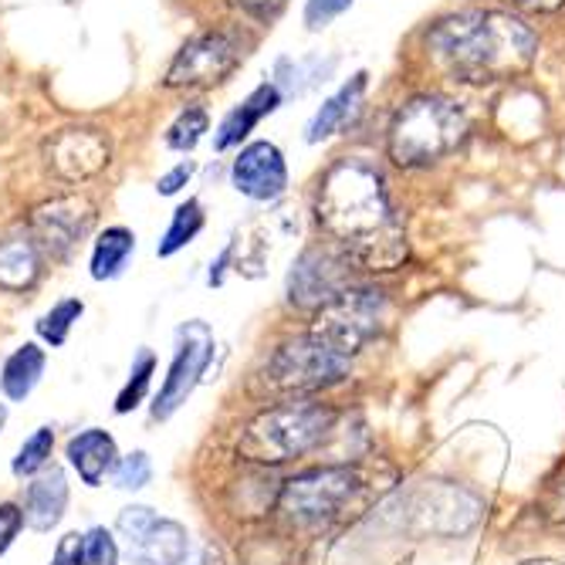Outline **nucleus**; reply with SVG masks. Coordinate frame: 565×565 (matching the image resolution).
Listing matches in <instances>:
<instances>
[{"mask_svg": "<svg viewBox=\"0 0 565 565\" xmlns=\"http://www.w3.org/2000/svg\"><path fill=\"white\" fill-rule=\"evenodd\" d=\"M316 217L345 258L366 271H393L406 262L403 221L380 167L345 157L326 170L316 193Z\"/></svg>", "mask_w": 565, "mask_h": 565, "instance_id": "f257e3e1", "label": "nucleus"}, {"mask_svg": "<svg viewBox=\"0 0 565 565\" xmlns=\"http://www.w3.org/2000/svg\"><path fill=\"white\" fill-rule=\"evenodd\" d=\"M437 68L460 85H494L519 78L539 58L535 31L504 11H460L427 34Z\"/></svg>", "mask_w": 565, "mask_h": 565, "instance_id": "f03ea898", "label": "nucleus"}, {"mask_svg": "<svg viewBox=\"0 0 565 565\" xmlns=\"http://www.w3.org/2000/svg\"><path fill=\"white\" fill-rule=\"evenodd\" d=\"M335 406L316 396L275 403L244 427L237 454L254 465H288L322 447V440L335 430Z\"/></svg>", "mask_w": 565, "mask_h": 565, "instance_id": "7ed1b4c3", "label": "nucleus"}, {"mask_svg": "<svg viewBox=\"0 0 565 565\" xmlns=\"http://www.w3.org/2000/svg\"><path fill=\"white\" fill-rule=\"evenodd\" d=\"M468 136V116L454 98L417 95L393 116L386 132L390 160L403 170H420L447 160Z\"/></svg>", "mask_w": 565, "mask_h": 565, "instance_id": "20e7f679", "label": "nucleus"}, {"mask_svg": "<svg viewBox=\"0 0 565 565\" xmlns=\"http://www.w3.org/2000/svg\"><path fill=\"white\" fill-rule=\"evenodd\" d=\"M352 370V359L326 342L319 332H305L281 342L268 363V383L288 393H319L342 383Z\"/></svg>", "mask_w": 565, "mask_h": 565, "instance_id": "39448f33", "label": "nucleus"}, {"mask_svg": "<svg viewBox=\"0 0 565 565\" xmlns=\"http://www.w3.org/2000/svg\"><path fill=\"white\" fill-rule=\"evenodd\" d=\"M355 491H359V475L352 468L345 465L316 468L285 484L278 511L295 529H326L342 515Z\"/></svg>", "mask_w": 565, "mask_h": 565, "instance_id": "423d86ee", "label": "nucleus"}, {"mask_svg": "<svg viewBox=\"0 0 565 565\" xmlns=\"http://www.w3.org/2000/svg\"><path fill=\"white\" fill-rule=\"evenodd\" d=\"M247 55V41L234 28L203 31L180 47L167 72V88H214L227 82Z\"/></svg>", "mask_w": 565, "mask_h": 565, "instance_id": "0eeeda50", "label": "nucleus"}, {"mask_svg": "<svg viewBox=\"0 0 565 565\" xmlns=\"http://www.w3.org/2000/svg\"><path fill=\"white\" fill-rule=\"evenodd\" d=\"M383 322H386V295L376 288L349 285L339 298L319 308V322L312 332H319L326 342L352 355L380 335Z\"/></svg>", "mask_w": 565, "mask_h": 565, "instance_id": "6e6552de", "label": "nucleus"}, {"mask_svg": "<svg viewBox=\"0 0 565 565\" xmlns=\"http://www.w3.org/2000/svg\"><path fill=\"white\" fill-rule=\"evenodd\" d=\"M116 529L126 539V552L132 565H183L190 555L186 529L173 519H160L146 504L122 508Z\"/></svg>", "mask_w": 565, "mask_h": 565, "instance_id": "1a4fd4ad", "label": "nucleus"}, {"mask_svg": "<svg viewBox=\"0 0 565 565\" xmlns=\"http://www.w3.org/2000/svg\"><path fill=\"white\" fill-rule=\"evenodd\" d=\"M214 359V329L207 322H186L177 329V352L167 373V383L160 386V396L152 403V420H170L177 409L186 403V396L196 390L203 370Z\"/></svg>", "mask_w": 565, "mask_h": 565, "instance_id": "9d476101", "label": "nucleus"}, {"mask_svg": "<svg viewBox=\"0 0 565 565\" xmlns=\"http://www.w3.org/2000/svg\"><path fill=\"white\" fill-rule=\"evenodd\" d=\"M95 224V207L85 196H58L47 200L31 217V234L41 250L51 258H68V254L88 237Z\"/></svg>", "mask_w": 565, "mask_h": 565, "instance_id": "9b49d317", "label": "nucleus"}, {"mask_svg": "<svg viewBox=\"0 0 565 565\" xmlns=\"http://www.w3.org/2000/svg\"><path fill=\"white\" fill-rule=\"evenodd\" d=\"M349 258H335L332 250H305L288 275V298L298 308H326L349 288Z\"/></svg>", "mask_w": 565, "mask_h": 565, "instance_id": "f8f14e48", "label": "nucleus"}, {"mask_svg": "<svg viewBox=\"0 0 565 565\" xmlns=\"http://www.w3.org/2000/svg\"><path fill=\"white\" fill-rule=\"evenodd\" d=\"M44 157H47V167L62 180L78 183V180L95 177L109 163V139L98 129H62L58 136L47 139Z\"/></svg>", "mask_w": 565, "mask_h": 565, "instance_id": "ddd939ff", "label": "nucleus"}, {"mask_svg": "<svg viewBox=\"0 0 565 565\" xmlns=\"http://www.w3.org/2000/svg\"><path fill=\"white\" fill-rule=\"evenodd\" d=\"M231 180H234V190L250 200H262V203L278 200L288 190V167H285L281 149L268 139L244 146L234 160Z\"/></svg>", "mask_w": 565, "mask_h": 565, "instance_id": "4468645a", "label": "nucleus"}, {"mask_svg": "<svg viewBox=\"0 0 565 565\" xmlns=\"http://www.w3.org/2000/svg\"><path fill=\"white\" fill-rule=\"evenodd\" d=\"M68 508V481L62 468H47L41 471L24 494V525H31L34 532H51Z\"/></svg>", "mask_w": 565, "mask_h": 565, "instance_id": "2eb2a0df", "label": "nucleus"}, {"mask_svg": "<svg viewBox=\"0 0 565 565\" xmlns=\"http://www.w3.org/2000/svg\"><path fill=\"white\" fill-rule=\"evenodd\" d=\"M116 440L106 430H82L68 440V460L88 488H98L109 471H116Z\"/></svg>", "mask_w": 565, "mask_h": 565, "instance_id": "dca6fc26", "label": "nucleus"}, {"mask_svg": "<svg viewBox=\"0 0 565 565\" xmlns=\"http://www.w3.org/2000/svg\"><path fill=\"white\" fill-rule=\"evenodd\" d=\"M281 106V88L278 85H258L254 88L241 106L221 122V129H217V149L224 152V149H231V146H237L241 139H247L250 132H254V126H258L265 116H271L275 109Z\"/></svg>", "mask_w": 565, "mask_h": 565, "instance_id": "f3484780", "label": "nucleus"}, {"mask_svg": "<svg viewBox=\"0 0 565 565\" xmlns=\"http://www.w3.org/2000/svg\"><path fill=\"white\" fill-rule=\"evenodd\" d=\"M363 92H366V75L359 72L352 82H345L326 106L316 113V119L308 122V142H322V139H329V136H335V132H342L345 126H349V119L359 113V102H363Z\"/></svg>", "mask_w": 565, "mask_h": 565, "instance_id": "a211bd4d", "label": "nucleus"}, {"mask_svg": "<svg viewBox=\"0 0 565 565\" xmlns=\"http://www.w3.org/2000/svg\"><path fill=\"white\" fill-rule=\"evenodd\" d=\"M41 275V247L34 237L0 241V288L24 291Z\"/></svg>", "mask_w": 565, "mask_h": 565, "instance_id": "6ab92c4d", "label": "nucleus"}, {"mask_svg": "<svg viewBox=\"0 0 565 565\" xmlns=\"http://www.w3.org/2000/svg\"><path fill=\"white\" fill-rule=\"evenodd\" d=\"M41 373H44V349H38L34 342H24L4 363V373H0V390H4L8 399L21 403V399L31 396Z\"/></svg>", "mask_w": 565, "mask_h": 565, "instance_id": "aec40b11", "label": "nucleus"}, {"mask_svg": "<svg viewBox=\"0 0 565 565\" xmlns=\"http://www.w3.org/2000/svg\"><path fill=\"white\" fill-rule=\"evenodd\" d=\"M132 250H136V234L126 227H109L106 234H98L92 250V278L95 281L119 278Z\"/></svg>", "mask_w": 565, "mask_h": 565, "instance_id": "412c9836", "label": "nucleus"}, {"mask_svg": "<svg viewBox=\"0 0 565 565\" xmlns=\"http://www.w3.org/2000/svg\"><path fill=\"white\" fill-rule=\"evenodd\" d=\"M200 231H203V207H200V200L180 203V207L173 211V221H170V227H167L160 247H157V250H160V258H173V254H177L180 247H186Z\"/></svg>", "mask_w": 565, "mask_h": 565, "instance_id": "4be33fe9", "label": "nucleus"}, {"mask_svg": "<svg viewBox=\"0 0 565 565\" xmlns=\"http://www.w3.org/2000/svg\"><path fill=\"white\" fill-rule=\"evenodd\" d=\"M51 450H55V430H51V427L34 430V434L21 444L18 457H14V475H18V478H31V475H38V471H44Z\"/></svg>", "mask_w": 565, "mask_h": 565, "instance_id": "5701e85b", "label": "nucleus"}, {"mask_svg": "<svg viewBox=\"0 0 565 565\" xmlns=\"http://www.w3.org/2000/svg\"><path fill=\"white\" fill-rule=\"evenodd\" d=\"M82 312H85V305H82L78 298H65V301H58L55 308H51L47 316H41V322H38V335H41L44 342H51V345H65L68 332H72V326L82 319Z\"/></svg>", "mask_w": 565, "mask_h": 565, "instance_id": "b1692460", "label": "nucleus"}, {"mask_svg": "<svg viewBox=\"0 0 565 565\" xmlns=\"http://www.w3.org/2000/svg\"><path fill=\"white\" fill-rule=\"evenodd\" d=\"M152 373H157V355H152L149 349H142V352L136 355L132 370H129V383L122 386V393H119V399H116V414H129V409H136V406L142 403Z\"/></svg>", "mask_w": 565, "mask_h": 565, "instance_id": "393cba45", "label": "nucleus"}, {"mask_svg": "<svg viewBox=\"0 0 565 565\" xmlns=\"http://www.w3.org/2000/svg\"><path fill=\"white\" fill-rule=\"evenodd\" d=\"M211 129V119H207V113H203L200 106H186L183 113H180V119L170 126V132H167V146L170 149H177V152H190L200 139H203V132Z\"/></svg>", "mask_w": 565, "mask_h": 565, "instance_id": "a878e982", "label": "nucleus"}, {"mask_svg": "<svg viewBox=\"0 0 565 565\" xmlns=\"http://www.w3.org/2000/svg\"><path fill=\"white\" fill-rule=\"evenodd\" d=\"M116 488H122V491H139V488H146L149 484V478H152V465H149V454L146 450H132V454H126L119 465H116Z\"/></svg>", "mask_w": 565, "mask_h": 565, "instance_id": "bb28decb", "label": "nucleus"}, {"mask_svg": "<svg viewBox=\"0 0 565 565\" xmlns=\"http://www.w3.org/2000/svg\"><path fill=\"white\" fill-rule=\"evenodd\" d=\"M119 562V548L109 529H92L82 539V558L78 565H116Z\"/></svg>", "mask_w": 565, "mask_h": 565, "instance_id": "cd10ccee", "label": "nucleus"}, {"mask_svg": "<svg viewBox=\"0 0 565 565\" xmlns=\"http://www.w3.org/2000/svg\"><path fill=\"white\" fill-rule=\"evenodd\" d=\"M349 8H352V0H308V4H305V24H308V31H322L339 14H345Z\"/></svg>", "mask_w": 565, "mask_h": 565, "instance_id": "c85d7f7f", "label": "nucleus"}, {"mask_svg": "<svg viewBox=\"0 0 565 565\" xmlns=\"http://www.w3.org/2000/svg\"><path fill=\"white\" fill-rule=\"evenodd\" d=\"M231 4L241 11V14H247V18H254V21H275L281 11H285V4L288 0H231Z\"/></svg>", "mask_w": 565, "mask_h": 565, "instance_id": "c756f323", "label": "nucleus"}, {"mask_svg": "<svg viewBox=\"0 0 565 565\" xmlns=\"http://www.w3.org/2000/svg\"><path fill=\"white\" fill-rule=\"evenodd\" d=\"M21 525H24V511L18 504H0V555L11 548Z\"/></svg>", "mask_w": 565, "mask_h": 565, "instance_id": "7c9ffc66", "label": "nucleus"}, {"mask_svg": "<svg viewBox=\"0 0 565 565\" xmlns=\"http://www.w3.org/2000/svg\"><path fill=\"white\" fill-rule=\"evenodd\" d=\"M190 177H193V167H190V163H180V167H173L170 173L160 177L157 190H160L163 196H173L177 190H183V186L190 183Z\"/></svg>", "mask_w": 565, "mask_h": 565, "instance_id": "2f4dec72", "label": "nucleus"}, {"mask_svg": "<svg viewBox=\"0 0 565 565\" xmlns=\"http://www.w3.org/2000/svg\"><path fill=\"white\" fill-rule=\"evenodd\" d=\"M82 539L85 535H78V532L65 535L62 545H58V552H55V562H51V565H78V558H82Z\"/></svg>", "mask_w": 565, "mask_h": 565, "instance_id": "473e14b6", "label": "nucleus"}, {"mask_svg": "<svg viewBox=\"0 0 565 565\" xmlns=\"http://www.w3.org/2000/svg\"><path fill=\"white\" fill-rule=\"evenodd\" d=\"M522 11H535V14H552L558 8H565V0H511Z\"/></svg>", "mask_w": 565, "mask_h": 565, "instance_id": "72a5a7b5", "label": "nucleus"}, {"mask_svg": "<svg viewBox=\"0 0 565 565\" xmlns=\"http://www.w3.org/2000/svg\"><path fill=\"white\" fill-rule=\"evenodd\" d=\"M231 258H234V247H224V254L217 258V265L211 268V285H221V281H224V271H227Z\"/></svg>", "mask_w": 565, "mask_h": 565, "instance_id": "f704fd0d", "label": "nucleus"}, {"mask_svg": "<svg viewBox=\"0 0 565 565\" xmlns=\"http://www.w3.org/2000/svg\"><path fill=\"white\" fill-rule=\"evenodd\" d=\"M522 565H565V562H558V558H529Z\"/></svg>", "mask_w": 565, "mask_h": 565, "instance_id": "c9c22d12", "label": "nucleus"}, {"mask_svg": "<svg viewBox=\"0 0 565 565\" xmlns=\"http://www.w3.org/2000/svg\"><path fill=\"white\" fill-rule=\"evenodd\" d=\"M4 424H8V406L0 403V427H4Z\"/></svg>", "mask_w": 565, "mask_h": 565, "instance_id": "e433bc0d", "label": "nucleus"}]
</instances>
